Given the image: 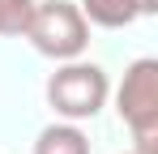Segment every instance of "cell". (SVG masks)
Instances as JSON below:
<instances>
[{
	"label": "cell",
	"instance_id": "6da1fadb",
	"mask_svg": "<svg viewBox=\"0 0 158 154\" xmlns=\"http://www.w3.org/2000/svg\"><path fill=\"white\" fill-rule=\"evenodd\" d=\"M22 39H30V47L47 60H77L90 43V22L73 0H34Z\"/></svg>",
	"mask_w": 158,
	"mask_h": 154
},
{
	"label": "cell",
	"instance_id": "7a4b0ae2",
	"mask_svg": "<svg viewBox=\"0 0 158 154\" xmlns=\"http://www.w3.org/2000/svg\"><path fill=\"white\" fill-rule=\"evenodd\" d=\"M115 111L128 124L137 154H158V60L141 56L124 69V81L115 90Z\"/></svg>",
	"mask_w": 158,
	"mask_h": 154
},
{
	"label": "cell",
	"instance_id": "3957f363",
	"mask_svg": "<svg viewBox=\"0 0 158 154\" xmlns=\"http://www.w3.org/2000/svg\"><path fill=\"white\" fill-rule=\"evenodd\" d=\"M107 94H111V81L98 64H90V60H60V69L47 77V103H52V111L60 120H94L98 111H103Z\"/></svg>",
	"mask_w": 158,
	"mask_h": 154
},
{
	"label": "cell",
	"instance_id": "277c9868",
	"mask_svg": "<svg viewBox=\"0 0 158 154\" xmlns=\"http://www.w3.org/2000/svg\"><path fill=\"white\" fill-rule=\"evenodd\" d=\"M81 13L90 26H103V30H124L137 17H150L158 13V0H81Z\"/></svg>",
	"mask_w": 158,
	"mask_h": 154
},
{
	"label": "cell",
	"instance_id": "5b68a950",
	"mask_svg": "<svg viewBox=\"0 0 158 154\" xmlns=\"http://www.w3.org/2000/svg\"><path fill=\"white\" fill-rule=\"evenodd\" d=\"M34 154H90V137L73 120H56L34 137Z\"/></svg>",
	"mask_w": 158,
	"mask_h": 154
},
{
	"label": "cell",
	"instance_id": "8992f818",
	"mask_svg": "<svg viewBox=\"0 0 158 154\" xmlns=\"http://www.w3.org/2000/svg\"><path fill=\"white\" fill-rule=\"evenodd\" d=\"M34 13V0H0V34H22Z\"/></svg>",
	"mask_w": 158,
	"mask_h": 154
},
{
	"label": "cell",
	"instance_id": "52a82bcc",
	"mask_svg": "<svg viewBox=\"0 0 158 154\" xmlns=\"http://www.w3.org/2000/svg\"><path fill=\"white\" fill-rule=\"evenodd\" d=\"M128 154H137V150H128Z\"/></svg>",
	"mask_w": 158,
	"mask_h": 154
}]
</instances>
